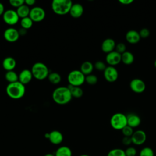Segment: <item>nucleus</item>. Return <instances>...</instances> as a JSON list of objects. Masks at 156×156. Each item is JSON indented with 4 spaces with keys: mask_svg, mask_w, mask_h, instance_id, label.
<instances>
[{
    "mask_svg": "<svg viewBox=\"0 0 156 156\" xmlns=\"http://www.w3.org/2000/svg\"><path fill=\"white\" fill-rule=\"evenodd\" d=\"M5 79L9 83L18 81V74L13 70L7 71L5 74Z\"/></svg>",
    "mask_w": 156,
    "mask_h": 156,
    "instance_id": "27",
    "label": "nucleus"
},
{
    "mask_svg": "<svg viewBox=\"0 0 156 156\" xmlns=\"http://www.w3.org/2000/svg\"><path fill=\"white\" fill-rule=\"evenodd\" d=\"M125 154L126 156H135L136 155L137 151L134 147H129L125 151Z\"/></svg>",
    "mask_w": 156,
    "mask_h": 156,
    "instance_id": "36",
    "label": "nucleus"
},
{
    "mask_svg": "<svg viewBox=\"0 0 156 156\" xmlns=\"http://www.w3.org/2000/svg\"><path fill=\"white\" fill-rule=\"evenodd\" d=\"M127 125L132 128H135L140 126L141 124L140 117L135 113H130L127 115Z\"/></svg>",
    "mask_w": 156,
    "mask_h": 156,
    "instance_id": "20",
    "label": "nucleus"
},
{
    "mask_svg": "<svg viewBox=\"0 0 156 156\" xmlns=\"http://www.w3.org/2000/svg\"><path fill=\"white\" fill-rule=\"evenodd\" d=\"M5 8H4V5L2 3L0 2V16H2L4 13L5 12Z\"/></svg>",
    "mask_w": 156,
    "mask_h": 156,
    "instance_id": "41",
    "label": "nucleus"
},
{
    "mask_svg": "<svg viewBox=\"0 0 156 156\" xmlns=\"http://www.w3.org/2000/svg\"><path fill=\"white\" fill-rule=\"evenodd\" d=\"M67 79L69 85L80 87L85 82V76L80 70L74 69L69 73Z\"/></svg>",
    "mask_w": 156,
    "mask_h": 156,
    "instance_id": "5",
    "label": "nucleus"
},
{
    "mask_svg": "<svg viewBox=\"0 0 156 156\" xmlns=\"http://www.w3.org/2000/svg\"><path fill=\"white\" fill-rule=\"evenodd\" d=\"M79 156H90V155H87V154H82V155H79Z\"/></svg>",
    "mask_w": 156,
    "mask_h": 156,
    "instance_id": "43",
    "label": "nucleus"
},
{
    "mask_svg": "<svg viewBox=\"0 0 156 156\" xmlns=\"http://www.w3.org/2000/svg\"><path fill=\"white\" fill-rule=\"evenodd\" d=\"M68 88L71 92V96L73 98H80L82 96L83 94V90L80 88V87H76V86H71L68 85Z\"/></svg>",
    "mask_w": 156,
    "mask_h": 156,
    "instance_id": "25",
    "label": "nucleus"
},
{
    "mask_svg": "<svg viewBox=\"0 0 156 156\" xmlns=\"http://www.w3.org/2000/svg\"><path fill=\"white\" fill-rule=\"evenodd\" d=\"M20 34L18 30L14 27L7 28L4 32V39L10 43H13L16 41L20 37Z\"/></svg>",
    "mask_w": 156,
    "mask_h": 156,
    "instance_id": "9",
    "label": "nucleus"
},
{
    "mask_svg": "<svg viewBox=\"0 0 156 156\" xmlns=\"http://www.w3.org/2000/svg\"><path fill=\"white\" fill-rule=\"evenodd\" d=\"M139 156H154V152L151 147H144L140 151Z\"/></svg>",
    "mask_w": 156,
    "mask_h": 156,
    "instance_id": "30",
    "label": "nucleus"
},
{
    "mask_svg": "<svg viewBox=\"0 0 156 156\" xmlns=\"http://www.w3.org/2000/svg\"><path fill=\"white\" fill-rule=\"evenodd\" d=\"M134 61V56L133 54L129 51H126L121 54V62L127 65L133 63Z\"/></svg>",
    "mask_w": 156,
    "mask_h": 156,
    "instance_id": "24",
    "label": "nucleus"
},
{
    "mask_svg": "<svg viewBox=\"0 0 156 156\" xmlns=\"http://www.w3.org/2000/svg\"><path fill=\"white\" fill-rule=\"evenodd\" d=\"M9 4L11 6L18 9L22 5L24 4V0H10Z\"/></svg>",
    "mask_w": 156,
    "mask_h": 156,
    "instance_id": "35",
    "label": "nucleus"
},
{
    "mask_svg": "<svg viewBox=\"0 0 156 156\" xmlns=\"http://www.w3.org/2000/svg\"><path fill=\"white\" fill-rule=\"evenodd\" d=\"M139 34H140V36L141 38H146L149 37V35L150 34V31L147 28H143L140 30Z\"/></svg>",
    "mask_w": 156,
    "mask_h": 156,
    "instance_id": "37",
    "label": "nucleus"
},
{
    "mask_svg": "<svg viewBox=\"0 0 156 156\" xmlns=\"http://www.w3.org/2000/svg\"><path fill=\"white\" fill-rule=\"evenodd\" d=\"M44 156H55L54 154H50V153H48V154H45Z\"/></svg>",
    "mask_w": 156,
    "mask_h": 156,
    "instance_id": "42",
    "label": "nucleus"
},
{
    "mask_svg": "<svg viewBox=\"0 0 156 156\" xmlns=\"http://www.w3.org/2000/svg\"><path fill=\"white\" fill-rule=\"evenodd\" d=\"M2 65L6 71H13L16 65L15 59L12 57H7L4 58Z\"/></svg>",
    "mask_w": 156,
    "mask_h": 156,
    "instance_id": "18",
    "label": "nucleus"
},
{
    "mask_svg": "<svg viewBox=\"0 0 156 156\" xmlns=\"http://www.w3.org/2000/svg\"><path fill=\"white\" fill-rule=\"evenodd\" d=\"M48 79L50 82V83L54 85L58 84L62 80V77L60 74L57 72L49 73Z\"/></svg>",
    "mask_w": 156,
    "mask_h": 156,
    "instance_id": "26",
    "label": "nucleus"
},
{
    "mask_svg": "<svg viewBox=\"0 0 156 156\" xmlns=\"http://www.w3.org/2000/svg\"><path fill=\"white\" fill-rule=\"evenodd\" d=\"M139 32L135 30H129L126 34V39L127 41L130 44H136L140 40Z\"/></svg>",
    "mask_w": 156,
    "mask_h": 156,
    "instance_id": "19",
    "label": "nucleus"
},
{
    "mask_svg": "<svg viewBox=\"0 0 156 156\" xmlns=\"http://www.w3.org/2000/svg\"><path fill=\"white\" fill-rule=\"evenodd\" d=\"M24 4L29 7L33 6L35 4V0H25Z\"/></svg>",
    "mask_w": 156,
    "mask_h": 156,
    "instance_id": "39",
    "label": "nucleus"
},
{
    "mask_svg": "<svg viewBox=\"0 0 156 156\" xmlns=\"http://www.w3.org/2000/svg\"><path fill=\"white\" fill-rule=\"evenodd\" d=\"M44 137L49 140V141L53 144L57 145L60 144L63 140V134L58 130H52L49 133H46Z\"/></svg>",
    "mask_w": 156,
    "mask_h": 156,
    "instance_id": "10",
    "label": "nucleus"
},
{
    "mask_svg": "<svg viewBox=\"0 0 156 156\" xmlns=\"http://www.w3.org/2000/svg\"><path fill=\"white\" fill-rule=\"evenodd\" d=\"M73 4L71 0H54L51 3V8L56 15H65L69 13Z\"/></svg>",
    "mask_w": 156,
    "mask_h": 156,
    "instance_id": "3",
    "label": "nucleus"
},
{
    "mask_svg": "<svg viewBox=\"0 0 156 156\" xmlns=\"http://www.w3.org/2000/svg\"><path fill=\"white\" fill-rule=\"evenodd\" d=\"M2 18L4 23L9 26L15 25L20 20V17L16 11L12 9L5 10L2 15Z\"/></svg>",
    "mask_w": 156,
    "mask_h": 156,
    "instance_id": "8",
    "label": "nucleus"
},
{
    "mask_svg": "<svg viewBox=\"0 0 156 156\" xmlns=\"http://www.w3.org/2000/svg\"><path fill=\"white\" fill-rule=\"evenodd\" d=\"M154 66H155V67L156 68V59H155V62H154Z\"/></svg>",
    "mask_w": 156,
    "mask_h": 156,
    "instance_id": "44",
    "label": "nucleus"
},
{
    "mask_svg": "<svg viewBox=\"0 0 156 156\" xmlns=\"http://www.w3.org/2000/svg\"><path fill=\"white\" fill-rule=\"evenodd\" d=\"M130 88L136 93H141L146 89V84L143 80L135 78L130 81Z\"/></svg>",
    "mask_w": 156,
    "mask_h": 156,
    "instance_id": "13",
    "label": "nucleus"
},
{
    "mask_svg": "<svg viewBox=\"0 0 156 156\" xmlns=\"http://www.w3.org/2000/svg\"><path fill=\"white\" fill-rule=\"evenodd\" d=\"M115 51L118 52L119 54H122L126 51V46L123 43H119L117 44H116Z\"/></svg>",
    "mask_w": 156,
    "mask_h": 156,
    "instance_id": "33",
    "label": "nucleus"
},
{
    "mask_svg": "<svg viewBox=\"0 0 156 156\" xmlns=\"http://www.w3.org/2000/svg\"><path fill=\"white\" fill-rule=\"evenodd\" d=\"M33 77L31 70L28 69H23L18 74V81L26 85L30 83Z\"/></svg>",
    "mask_w": 156,
    "mask_h": 156,
    "instance_id": "15",
    "label": "nucleus"
},
{
    "mask_svg": "<svg viewBox=\"0 0 156 156\" xmlns=\"http://www.w3.org/2000/svg\"><path fill=\"white\" fill-rule=\"evenodd\" d=\"M110 123L113 129L115 130H122L127 125V116L121 113H116L112 115Z\"/></svg>",
    "mask_w": 156,
    "mask_h": 156,
    "instance_id": "6",
    "label": "nucleus"
},
{
    "mask_svg": "<svg viewBox=\"0 0 156 156\" xmlns=\"http://www.w3.org/2000/svg\"><path fill=\"white\" fill-rule=\"evenodd\" d=\"M146 134L142 130H137L135 131L131 136L132 142L133 144L140 146L144 144L146 140Z\"/></svg>",
    "mask_w": 156,
    "mask_h": 156,
    "instance_id": "12",
    "label": "nucleus"
},
{
    "mask_svg": "<svg viewBox=\"0 0 156 156\" xmlns=\"http://www.w3.org/2000/svg\"><path fill=\"white\" fill-rule=\"evenodd\" d=\"M116 47V43L113 39L112 38H106L105 39L101 44L102 51L105 52L108 54L112 51H114Z\"/></svg>",
    "mask_w": 156,
    "mask_h": 156,
    "instance_id": "16",
    "label": "nucleus"
},
{
    "mask_svg": "<svg viewBox=\"0 0 156 156\" xmlns=\"http://www.w3.org/2000/svg\"><path fill=\"white\" fill-rule=\"evenodd\" d=\"M98 77L94 74H90L85 76V82L88 85H95L98 82Z\"/></svg>",
    "mask_w": 156,
    "mask_h": 156,
    "instance_id": "31",
    "label": "nucleus"
},
{
    "mask_svg": "<svg viewBox=\"0 0 156 156\" xmlns=\"http://www.w3.org/2000/svg\"><path fill=\"white\" fill-rule=\"evenodd\" d=\"M29 16L33 21V22L39 23L42 21L45 18L46 12L42 7L35 6L30 9Z\"/></svg>",
    "mask_w": 156,
    "mask_h": 156,
    "instance_id": "7",
    "label": "nucleus"
},
{
    "mask_svg": "<svg viewBox=\"0 0 156 156\" xmlns=\"http://www.w3.org/2000/svg\"><path fill=\"white\" fill-rule=\"evenodd\" d=\"M122 143H123V144H124L126 146L130 145L131 143H132L131 137L124 136V138L122 139Z\"/></svg>",
    "mask_w": 156,
    "mask_h": 156,
    "instance_id": "38",
    "label": "nucleus"
},
{
    "mask_svg": "<svg viewBox=\"0 0 156 156\" xmlns=\"http://www.w3.org/2000/svg\"><path fill=\"white\" fill-rule=\"evenodd\" d=\"M121 131L124 136H128V137H131L134 132L133 128L129 126L128 125H127L126 127H124L121 130Z\"/></svg>",
    "mask_w": 156,
    "mask_h": 156,
    "instance_id": "32",
    "label": "nucleus"
},
{
    "mask_svg": "<svg viewBox=\"0 0 156 156\" xmlns=\"http://www.w3.org/2000/svg\"><path fill=\"white\" fill-rule=\"evenodd\" d=\"M53 101L58 105H65L69 103L73 97L68 87H58L56 88L52 94Z\"/></svg>",
    "mask_w": 156,
    "mask_h": 156,
    "instance_id": "1",
    "label": "nucleus"
},
{
    "mask_svg": "<svg viewBox=\"0 0 156 156\" xmlns=\"http://www.w3.org/2000/svg\"><path fill=\"white\" fill-rule=\"evenodd\" d=\"M7 96L13 99L22 98L26 92L25 85L19 81L9 83L5 88Z\"/></svg>",
    "mask_w": 156,
    "mask_h": 156,
    "instance_id": "2",
    "label": "nucleus"
},
{
    "mask_svg": "<svg viewBox=\"0 0 156 156\" xmlns=\"http://www.w3.org/2000/svg\"><path fill=\"white\" fill-rule=\"evenodd\" d=\"M30 8L29 6L26 5L25 4L20 6L16 9V13L19 16L20 18H24L29 16L30 13Z\"/></svg>",
    "mask_w": 156,
    "mask_h": 156,
    "instance_id": "23",
    "label": "nucleus"
},
{
    "mask_svg": "<svg viewBox=\"0 0 156 156\" xmlns=\"http://www.w3.org/2000/svg\"><path fill=\"white\" fill-rule=\"evenodd\" d=\"M107 156H126L124 150L120 148H115L110 150Z\"/></svg>",
    "mask_w": 156,
    "mask_h": 156,
    "instance_id": "29",
    "label": "nucleus"
},
{
    "mask_svg": "<svg viewBox=\"0 0 156 156\" xmlns=\"http://www.w3.org/2000/svg\"><path fill=\"white\" fill-rule=\"evenodd\" d=\"M94 69V65L89 61L83 62L80 67V71L86 76L91 74Z\"/></svg>",
    "mask_w": 156,
    "mask_h": 156,
    "instance_id": "21",
    "label": "nucleus"
},
{
    "mask_svg": "<svg viewBox=\"0 0 156 156\" xmlns=\"http://www.w3.org/2000/svg\"><path fill=\"white\" fill-rule=\"evenodd\" d=\"M33 21L30 18L29 16L22 18L20 21V24L21 28L24 29L26 30L30 29L33 26Z\"/></svg>",
    "mask_w": 156,
    "mask_h": 156,
    "instance_id": "28",
    "label": "nucleus"
},
{
    "mask_svg": "<svg viewBox=\"0 0 156 156\" xmlns=\"http://www.w3.org/2000/svg\"><path fill=\"white\" fill-rule=\"evenodd\" d=\"M69 13L74 18H80L83 13V7L82 5L79 3L73 4Z\"/></svg>",
    "mask_w": 156,
    "mask_h": 156,
    "instance_id": "17",
    "label": "nucleus"
},
{
    "mask_svg": "<svg viewBox=\"0 0 156 156\" xmlns=\"http://www.w3.org/2000/svg\"><path fill=\"white\" fill-rule=\"evenodd\" d=\"M31 72L33 75V77L42 80L48 78L49 74V71L48 66L43 62H38L35 63L31 68Z\"/></svg>",
    "mask_w": 156,
    "mask_h": 156,
    "instance_id": "4",
    "label": "nucleus"
},
{
    "mask_svg": "<svg viewBox=\"0 0 156 156\" xmlns=\"http://www.w3.org/2000/svg\"><path fill=\"white\" fill-rule=\"evenodd\" d=\"M105 60L109 66H114L121 62V54L115 51H112L107 54Z\"/></svg>",
    "mask_w": 156,
    "mask_h": 156,
    "instance_id": "14",
    "label": "nucleus"
},
{
    "mask_svg": "<svg viewBox=\"0 0 156 156\" xmlns=\"http://www.w3.org/2000/svg\"><path fill=\"white\" fill-rule=\"evenodd\" d=\"M104 77L107 81L109 82H114L118 79V71L114 66H107L104 71Z\"/></svg>",
    "mask_w": 156,
    "mask_h": 156,
    "instance_id": "11",
    "label": "nucleus"
},
{
    "mask_svg": "<svg viewBox=\"0 0 156 156\" xmlns=\"http://www.w3.org/2000/svg\"><path fill=\"white\" fill-rule=\"evenodd\" d=\"M94 68L100 71H104V70L105 69V68H107L104 62H103L102 61H97L95 62L94 65Z\"/></svg>",
    "mask_w": 156,
    "mask_h": 156,
    "instance_id": "34",
    "label": "nucleus"
},
{
    "mask_svg": "<svg viewBox=\"0 0 156 156\" xmlns=\"http://www.w3.org/2000/svg\"><path fill=\"white\" fill-rule=\"evenodd\" d=\"M133 0H119V2L124 5H129L133 2Z\"/></svg>",
    "mask_w": 156,
    "mask_h": 156,
    "instance_id": "40",
    "label": "nucleus"
},
{
    "mask_svg": "<svg viewBox=\"0 0 156 156\" xmlns=\"http://www.w3.org/2000/svg\"><path fill=\"white\" fill-rule=\"evenodd\" d=\"M55 156H72L71 149L66 146L59 147L55 152Z\"/></svg>",
    "mask_w": 156,
    "mask_h": 156,
    "instance_id": "22",
    "label": "nucleus"
}]
</instances>
